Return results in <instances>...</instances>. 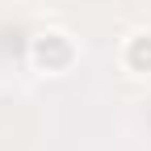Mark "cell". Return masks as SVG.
<instances>
[{"label":"cell","instance_id":"7a4b0ae2","mask_svg":"<svg viewBox=\"0 0 151 151\" xmlns=\"http://www.w3.org/2000/svg\"><path fill=\"white\" fill-rule=\"evenodd\" d=\"M130 63L139 71H151V38H139V42L130 46Z\"/></svg>","mask_w":151,"mask_h":151},{"label":"cell","instance_id":"6da1fadb","mask_svg":"<svg viewBox=\"0 0 151 151\" xmlns=\"http://www.w3.org/2000/svg\"><path fill=\"white\" fill-rule=\"evenodd\" d=\"M38 63H46V67H59V63H67V46H63V38L59 34H46L42 42H38Z\"/></svg>","mask_w":151,"mask_h":151}]
</instances>
